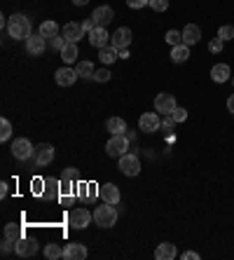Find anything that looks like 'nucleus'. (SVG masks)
Masks as SVG:
<instances>
[{"instance_id":"obj_1","label":"nucleus","mask_w":234,"mask_h":260,"mask_svg":"<svg viewBox=\"0 0 234 260\" xmlns=\"http://www.w3.org/2000/svg\"><path fill=\"white\" fill-rule=\"evenodd\" d=\"M7 33H10V38H14V40H28L33 33H30V21L26 14H14V17H10V21H7Z\"/></svg>"},{"instance_id":"obj_2","label":"nucleus","mask_w":234,"mask_h":260,"mask_svg":"<svg viewBox=\"0 0 234 260\" xmlns=\"http://www.w3.org/2000/svg\"><path fill=\"white\" fill-rule=\"evenodd\" d=\"M94 223L98 228H113L117 223V209H115V204L103 202V206H98L96 211H94Z\"/></svg>"},{"instance_id":"obj_3","label":"nucleus","mask_w":234,"mask_h":260,"mask_svg":"<svg viewBox=\"0 0 234 260\" xmlns=\"http://www.w3.org/2000/svg\"><path fill=\"white\" fill-rule=\"evenodd\" d=\"M126 150H129V139H126V134H115L113 139L108 141V145H106L108 157H122V155H126Z\"/></svg>"},{"instance_id":"obj_4","label":"nucleus","mask_w":234,"mask_h":260,"mask_svg":"<svg viewBox=\"0 0 234 260\" xmlns=\"http://www.w3.org/2000/svg\"><path fill=\"white\" fill-rule=\"evenodd\" d=\"M52 159H54V148L49 143H38L33 148V162L38 167H47V164H52Z\"/></svg>"},{"instance_id":"obj_5","label":"nucleus","mask_w":234,"mask_h":260,"mask_svg":"<svg viewBox=\"0 0 234 260\" xmlns=\"http://www.w3.org/2000/svg\"><path fill=\"white\" fill-rule=\"evenodd\" d=\"M91 220H94V213H89L87 209H73L71 216H68V225L75 230H84Z\"/></svg>"},{"instance_id":"obj_6","label":"nucleus","mask_w":234,"mask_h":260,"mask_svg":"<svg viewBox=\"0 0 234 260\" xmlns=\"http://www.w3.org/2000/svg\"><path fill=\"white\" fill-rule=\"evenodd\" d=\"M138 129L145 134H155L162 129V120H159L157 113H145V115H141V120H138Z\"/></svg>"},{"instance_id":"obj_7","label":"nucleus","mask_w":234,"mask_h":260,"mask_svg":"<svg viewBox=\"0 0 234 260\" xmlns=\"http://www.w3.org/2000/svg\"><path fill=\"white\" fill-rule=\"evenodd\" d=\"M131 38H133L131 28H117L113 36H110V45H113L117 52H120V49H129V45H131Z\"/></svg>"},{"instance_id":"obj_8","label":"nucleus","mask_w":234,"mask_h":260,"mask_svg":"<svg viewBox=\"0 0 234 260\" xmlns=\"http://www.w3.org/2000/svg\"><path fill=\"white\" fill-rule=\"evenodd\" d=\"M176 108H178V106H176L174 94H157V99H155V110L157 113H162V115L166 117V115H171Z\"/></svg>"},{"instance_id":"obj_9","label":"nucleus","mask_w":234,"mask_h":260,"mask_svg":"<svg viewBox=\"0 0 234 260\" xmlns=\"http://www.w3.org/2000/svg\"><path fill=\"white\" fill-rule=\"evenodd\" d=\"M120 171L124 176H138L141 174V159H138V155H122L120 157Z\"/></svg>"},{"instance_id":"obj_10","label":"nucleus","mask_w":234,"mask_h":260,"mask_svg":"<svg viewBox=\"0 0 234 260\" xmlns=\"http://www.w3.org/2000/svg\"><path fill=\"white\" fill-rule=\"evenodd\" d=\"M33 148L36 145H30V141L28 139H14V143H12V155L17 159H30L33 157Z\"/></svg>"},{"instance_id":"obj_11","label":"nucleus","mask_w":234,"mask_h":260,"mask_svg":"<svg viewBox=\"0 0 234 260\" xmlns=\"http://www.w3.org/2000/svg\"><path fill=\"white\" fill-rule=\"evenodd\" d=\"M98 197H101L103 202H108V204H120V188L115 185V183H106V185H98Z\"/></svg>"},{"instance_id":"obj_12","label":"nucleus","mask_w":234,"mask_h":260,"mask_svg":"<svg viewBox=\"0 0 234 260\" xmlns=\"http://www.w3.org/2000/svg\"><path fill=\"white\" fill-rule=\"evenodd\" d=\"M89 255V251H87V246L84 244H78V242H71L63 246V258L66 260H84Z\"/></svg>"},{"instance_id":"obj_13","label":"nucleus","mask_w":234,"mask_h":260,"mask_svg":"<svg viewBox=\"0 0 234 260\" xmlns=\"http://www.w3.org/2000/svg\"><path fill=\"white\" fill-rule=\"evenodd\" d=\"M45 47H47V38L42 36V33L30 36L28 40H26V52H28L30 56H40L42 52H45Z\"/></svg>"},{"instance_id":"obj_14","label":"nucleus","mask_w":234,"mask_h":260,"mask_svg":"<svg viewBox=\"0 0 234 260\" xmlns=\"http://www.w3.org/2000/svg\"><path fill=\"white\" fill-rule=\"evenodd\" d=\"M78 71L75 68H59V71L54 73V80H56V85L59 87H71L75 85V80H78Z\"/></svg>"},{"instance_id":"obj_15","label":"nucleus","mask_w":234,"mask_h":260,"mask_svg":"<svg viewBox=\"0 0 234 260\" xmlns=\"http://www.w3.org/2000/svg\"><path fill=\"white\" fill-rule=\"evenodd\" d=\"M14 251H17V255H21V258H30V255L38 253V242L36 239H26V237H21L17 242V246H14Z\"/></svg>"},{"instance_id":"obj_16","label":"nucleus","mask_w":234,"mask_h":260,"mask_svg":"<svg viewBox=\"0 0 234 260\" xmlns=\"http://www.w3.org/2000/svg\"><path fill=\"white\" fill-rule=\"evenodd\" d=\"M113 17H115V12H113V7H108V5L96 7L94 14H91V19L96 21V26H103V28H108V24L113 21Z\"/></svg>"},{"instance_id":"obj_17","label":"nucleus","mask_w":234,"mask_h":260,"mask_svg":"<svg viewBox=\"0 0 234 260\" xmlns=\"http://www.w3.org/2000/svg\"><path fill=\"white\" fill-rule=\"evenodd\" d=\"M61 36L66 38L68 43H78L80 38L84 36V28H82V24H75V21H68L63 28H61Z\"/></svg>"},{"instance_id":"obj_18","label":"nucleus","mask_w":234,"mask_h":260,"mask_svg":"<svg viewBox=\"0 0 234 260\" xmlns=\"http://www.w3.org/2000/svg\"><path fill=\"white\" fill-rule=\"evenodd\" d=\"M108 28H103V26H96V28L89 33V45H94V47H106L108 45Z\"/></svg>"},{"instance_id":"obj_19","label":"nucleus","mask_w":234,"mask_h":260,"mask_svg":"<svg viewBox=\"0 0 234 260\" xmlns=\"http://www.w3.org/2000/svg\"><path fill=\"white\" fill-rule=\"evenodd\" d=\"M199 38H202V28H199L197 24H187L185 28H183V43L185 45L199 43Z\"/></svg>"},{"instance_id":"obj_20","label":"nucleus","mask_w":234,"mask_h":260,"mask_svg":"<svg viewBox=\"0 0 234 260\" xmlns=\"http://www.w3.org/2000/svg\"><path fill=\"white\" fill-rule=\"evenodd\" d=\"M229 75H232V73H229L227 63H218V66L211 68V80H213V82H227Z\"/></svg>"},{"instance_id":"obj_21","label":"nucleus","mask_w":234,"mask_h":260,"mask_svg":"<svg viewBox=\"0 0 234 260\" xmlns=\"http://www.w3.org/2000/svg\"><path fill=\"white\" fill-rule=\"evenodd\" d=\"M176 246L174 244H169V242H164V244H159L157 246V251H155V258L157 260H174L176 258Z\"/></svg>"},{"instance_id":"obj_22","label":"nucleus","mask_w":234,"mask_h":260,"mask_svg":"<svg viewBox=\"0 0 234 260\" xmlns=\"http://www.w3.org/2000/svg\"><path fill=\"white\" fill-rule=\"evenodd\" d=\"M171 59H174V63H185V61L190 59V45H185V43L176 45V47L171 49Z\"/></svg>"},{"instance_id":"obj_23","label":"nucleus","mask_w":234,"mask_h":260,"mask_svg":"<svg viewBox=\"0 0 234 260\" xmlns=\"http://www.w3.org/2000/svg\"><path fill=\"white\" fill-rule=\"evenodd\" d=\"M98 59L103 61V63H106V66H110V63H113V61H117L120 59V52H117V49L113 47V45H106V47H101L98 49Z\"/></svg>"},{"instance_id":"obj_24","label":"nucleus","mask_w":234,"mask_h":260,"mask_svg":"<svg viewBox=\"0 0 234 260\" xmlns=\"http://www.w3.org/2000/svg\"><path fill=\"white\" fill-rule=\"evenodd\" d=\"M106 129H108L113 136H115V134H126V122L122 120V117H108Z\"/></svg>"},{"instance_id":"obj_25","label":"nucleus","mask_w":234,"mask_h":260,"mask_svg":"<svg viewBox=\"0 0 234 260\" xmlns=\"http://www.w3.org/2000/svg\"><path fill=\"white\" fill-rule=\"evenodd\" d=\"M78 43H66V47L61 49V59L66 61V63H73V61H78Z\"/></svg>"},{"instance_id":"obj_26","label":"nucleus","mask_w":234,"mask_h":260,"mask_svg":"<svg viewBox=\"0 0 234 260\" xmlns=\"http://www.w3.org/2000/svg\"><path fill=\"white\" fill-rule=\"evenodd\" d=\"M75 71H78L80 78H94V73H96V68H94V63L91 61H80L78 66H75Z\"/></svg>"},{"instance_id":"obj_27","label":"nucleus","mask_w":234,"mask_h":260,"mask_svg":"<svg viewBox=\"0 0 234 260\" xmlns=\"http://www.w3.org/2000/svg\"><path fill=\"white\" fill-rule=\"evenodd\" d=\"M40 33L49 40V38L59 36V26H56V21H42V24H40Z\"/></svg>"},{"instance_id":"obj_28","label":"nucleus","mask_w":234,"mask_h":260,"mask_svg":"<svg viewBox=\"0 0 234 260\" xmlns=\"http://www.w3.org/2000/svg\"><path fill=\"white\" fill-rule=\"evenodd\" d=\"M5 237H7V239H14V242H19V239L24 237V230H21V225H14V223L5 225Z\"/></svg>"},{"instance_id":"obj_29","label":"nucleus","mask_w":234,"mask_h":260,"mask_svg":"<svg viewBox=\"0 0 234 260\" xmlns=\"http://www.w3.org/2000/svg\"><path fill=\"white\" fill-rule=\"evenodd\" d=\"M45 255H47L49 260H56V258H63V248L59 246V244H47V246H45Z\"/></svg>"},{"instance_id":"obj_30","label":"nucleus","mask_w":234,"mask_h":260,"mask_svg":"<svg viewBox=\"0 0 234 260\" xmlns=\"http://www.w3.org/2000/svg\"><path fill=\"white\" fill-rule=\"evenodd\" d=\"M10 136H12V124H10V120H0V141H10Z\"/></svg>"},{"instance_id":"obj_31","label":"nucleus","mask_w":234,"mask_h":260,"mask_svg":"<svg viewBox=\"0 0 234 260\" xmlns=\"http://www.w3.org/2000/svg\"><path fill=\"white\" fill-rule=\"evenodd\" d=\"M45 185H47V190H45V192H42V194H45L47 200H49V197H56V194H59L61 185H59V183H56V181H45Z\"/></svg>"},{"instance_id":"obj_32","label":"nucleus","mask_w":234,"mask_h":260,"mask_svg":"<svg viewBox=\"0 0 234 260\" xmlns=\"http://www.w3.org/2000/svg\"><path fill=\"white\" fill-rule=\"evenodd\" d=\"M166 43L171 45V47L180 45V43H183V33H180V30H169V33H166Z\"/></svg>"},{"instance_id":"obj_33","label":"nucleus","mask_w":234,"mask_h":260,"mask_svg":"<svg viewBox=\"0 0 234 260\" xmlns=\"http://www.w3.org/2000/svg\"><path fill=\"white\" fill-rule=\"evenodd\" d=\"M218 38H220L222 43L232 40V38H234V26H220V30H218Z\"/></svg>"},{"instance_id":"obj_34","label":"nucleus","mask_w":234,"mask_h":260,"mask_svg":"<svg viewBox=\"0 0 234 260\" xmlns=\"http://www.w3.org/2000/svg\"><path fill=\"white\" fill-rule=\"evenodd\" d=\"M49 43H52V49H59V52H61V49L66 47L68 40L63 36H54V38H49Z\"/></svg>"},{"instance_id":"obj_35","label":"nucleus","mask_w":234,"mask_h":260,"mask_svg":"<svg viewBox=\"0 0 234 260\" xmlns=\"http://www.w3.org/2000/svg\"><path fill=\"white\" fill-rule=\"evenodd\" d=\"M94 80H96V82H108V80H110V71H108V68L96 71V73H94Z\"/></svg>"},{"instance_id":"obj_36","label":"nucleus","mask_w":234,"mask_h":260,"mask_svg":"<svg viewBox=\"0 0 234 260\" xmlns=\"http://www.w3.org/2000/svg\"><path fill=\"white\" fill-rule=\"evenodd\" d=\"M84 197H87V200H96V197H98V185L89 183V185H87V190H84Z\"/></svg>"},{"instance_id":"obj_37","label":"nucleus","mask_w":234,"mask_h":260,"mask_svg":"<svg viewBox=\"0 0 234 260\" xmlns=\"http://www.w3.org/2000/svg\"><path fill=\"white\" fill-rule=\"evenodd\" d=\"M150 7L155 10V12H164L169 7V0H150Z\"/></svg>"},{"instance_id":"obj_38","label":"nucleus","mask_w":234,"mask_h":260,"mask_svg":"<svg viewBox=\"0 0 234 260\" xmlns=\"http://www.w3.org/2000/svg\"><path fill=\"white\" fill-rule=\"evenodd\" d=\"M171 117H174V122H185L187 120V110L185 108H176L174 113H171Z\"/></svg>"},{"instance_id":"obj_39","label":"nucleus","mask_w":234,"mask_h":260,"mask_svg":"<svg viewBox=\"0 0 234 260\" xmlns=\"http://www.w3.org/2000/svg\"><path fill=\"white\" fill-rule=\"evenodd\" d=\"M126 5L131 7V10H141V7L150 5V0H126Z\"/></svg>"},{"instance_id":"obj_40","label":"nucleus","mask_w":234,"mask_h":260,"mask_svg":"<svg viewBox=\"0 0 234 260\" xmlns=\"http://www.w3.org/2000/svg\"><path fill=\"white\" fill-rule=\"evenodd\" d=\"M78 176V171L73 169V167H68V169H63V174H61V181H71L73 183V178Z\"/></svg>"},{"instance_id":"obj_41","label":"nucleus","mask_w":234,"mask_h":260,"mask_svg":"<svg viewBox=\"0 0 234 260\" xmlns=\"http://www.w3.org/2000/svg\"><path fill=\"white\" fill-rule=\"evenodd\" d=\"M222 45H225V43H222L220 38H213V40H211V43H209V49H211V52H220V49H222Z\"/></svg>"},{"instance_id":"obj_42","label":"nucleus","mask_w":234,"mask_h":260,"mask_svg":"<svg viewBox=\"0 0 234 260\" xmlns=\"http://www.w3.org/2000/svg\"><path fill=\"white\" fill-rule=\"evenodd\" d=\"M12 246H17V242H14V239H7V237H5V239H3V253H10V251H12Z\"/></svg>"},{"instance_id":"obj_43","label":"nucleus","mask_w":234,"mask_h":260,"mask_svg":"<svg viewBox=\"0 0 234 260\" xmlns=\"http://www.w3.org/2000/svg\"><path fill=\"white\" fill-rule=\"evenodd\" d=\"M174 124H176L174 117L166 115V117H164V122H162V129H164V132H171V129H174Z\"/></svg>"},{"instance_id":"obj_44","label":"nucleus","mask_w":234,"mask_h":260,"mask_svg":"<svg viewBox=\"0 0 234 260\" xmlns=\"http://www.w3.org/2000/svg\"><path fill=\"white\" fill-rule=\"evenodd\" d=\"M82 28H84V33H91V30L96 28V21H94V19H87L82 24Z\"/></svg>"},{"instance_id":"obj_45","label":"nucleus","mask_w":234,"mask_h":260,"mask_svg":"<svg viewBox=\"0 0 234 260\" xmlns=\"http://www.w3.org/2000/svg\"><path fill=\"white\" fill-rule=\"evenodd\" d=\"M183 260H199V253H194V251H185V253H183Z\"/></svg>"},{"instance_id":"obj_46","label":"nucleus","mask_w":234,"mask_h":260,"mask_svg":"<svg viewBox=\"0 0 234 260\" xmlns=\"http://www.w3.org/2000/svg\"><path fill=\"white\" fill-rule=\"evenodd\" d=\"M7 188H10L7 183H0V197H7Z\"/></svg>"},{"instance_id":"obj_47","label":"nucleus","mask_w":234,"mask_h":260,"mask_svg":"<svg viewBox=\"0 0 234 260\" xmlns=\"http://www.w3.org/2000/svg\"><path fill=\"white\" fill-rule=\"evenodd\" d=\"M227 108H229V113H234V94L227 99Z\"/></svg>"},{"instance_id":"obj_48","label":"nucleus","mask_w":234,"mask_h":260,"mask_svg":"<svg viewBox=\"0 0 234 260\" xmlns=\"http://www.w3.org/2000/svg\"><path fill=\"white\" fill-rule=\"evenodd\" d=\"M120 59H129V49H120Z\"/></svg>"},{"instance_id":"obj_49","label":"nucleus","mask_w":234,"mask_h":260,"mask_svg":"<svg viewBox=\"0 0 234 260\" xmlns=\"http://www.w3.org/2000/svg\"><path fill=\"white\" fill-rule=\"evenodd\" d=\"M73 3H75V5H78V7H82V5H87L89 0H73Z\"/></svg>"},{"instance_id":"obj_50","label":"nucleus","mask_w":234,"mask_h":260,"mask_svg":"<svg viewBox=\"0 0 234 260\" xmlns=\"http://www.w3.org/2000/svg\"><path fill=\"white\" fill-rule=\"evenodd\" d=\"M232 85H234V75H232Z\"/></svg>"}]
</instances>
